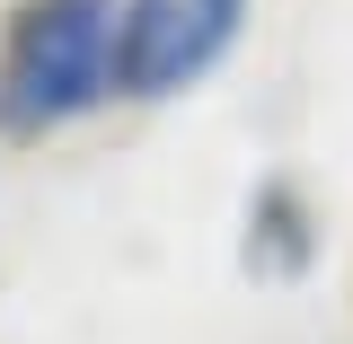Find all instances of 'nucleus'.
I'll list each match as a JSON object with an SVG mask.
<instances>
[{
  "mask_svg": "<svg viewBox=\"0 0 353 344\" xmlns=\"http://www.w3.org/2000/svg\"><path fill=\"white\" fill-rule=\"evenodd\" d=\"M124 88V0H18L0 36V132H53Z\"/></svg>",
  "mask_w": 353,
  "mask_h": 344,
  "instance_id": "nucleus-1",
  "label": "nucleus"
},
{
  "mask_svg": "<svg viewBox=\"0 0 353 344\" xmlns=\"http://www.w3.org/2000/svg\"><path fill=\"white\" fill-rule=\"evenodd\" d=\"M248 0H124V88L132 97H168L203 80L221 44L239 36Z\"/></svg>",
  "mask_w": 353,
  "mask_h": 344,
  "instance_id": "nucleus-2",
  "label": "nucleus"
}]
</instances>
